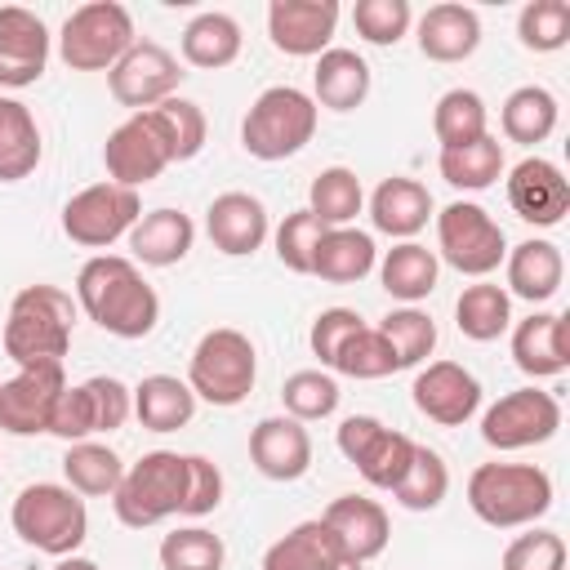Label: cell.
Returning a JSON list of instances; mask_svg holds the SVG:
<instances>
[{"label": "cell", "mask_w": 570, "mask_h": 570, "mask_svg": "<svg viewBox=\"0 0 570 570\" xmlns=\"http://www.w3.org/2000/svg\"><path fill=\"white\" fill-rule=\"evenodd\" d=\"M223 539L205 525H183L160 539V566L165 570H223Z\"/></svg>", "instance_id": "cell-47"}, {"label": "cell", "mask_w": 570, "mask_h": 570, "mask_svg": "<svg viewBox=\"0 0 570 570\" xmlns=\"http://www.w3.org/2000/svg\"><path fill=\"white\" fill-rule=\"evenodd\" d=\"M45 62H49V27L31 9L4 4L0 9V85L27 89L45 76Z\"/></svg>", "instance_id": "cell-20"}, {"label": "cell", "mask_w": 570, "mask_h": 570, "mask_svg": "<svg viewBox=\"0 0 570 570\" xmlns=\"http://www.w3.org/2000/svg\"><path fill=\"white\" fill-rule=\"evenodd\" d=\"M432 218V191L419 183V178H405V174H392L374 187L370 196V223L374 232L383 236H396V240H410L414 232H423Z\"/></svg>", "instance_id": "cell-25"}, {"label": "cell", "mask_w": 570, "mask_h": 570, "mask_svg": "<svg viewBox=\"0 0 570 570\" xmlns=\"http://www.w3.org/2000/svg\"><path fill=\"white\" fill-rule=\"evenodd\" d=\"M338 27L334 0H272L267 4V36L289 58H321Z\"/></svg>", "instance_id": "cell-18"}, {"label": "cell", "mask_w": 570, "mask_h": 570, "mask_svg": "<svg viewBox=\"0 0 570 570\" xmlns=\"http://www.w3.org/2000/svg\"><path fill=\"white\" fill-rule=\"evenodd\" d=\"M414 410L441 428H463L481 410V383L459 361H428L410 383Z\"/></svg>", "instance_id": "cell-16"}, {"label": "cell", "mask_w": 570, "mask_h": 570, "mask_svg": "<svg viewBox=\"0 0 570 570\" xmlns=\"http://www.w3.org/2000/svg\"><path fill=\"white\" fill-rule=\"evenodd\" d=\"M178 80H183L178 58L165 45H156V40H134L129 53L107 71L111 98L120 107H134V111H147V107L174 98Z\"/></svg>", "instance_id": "cell-15"}, {"label": "cell", "mask_w": 570, "mask_h": 570, "mask_svg": "<svg viewBox=\"0 0 570 570\" xmlns=\"http://www.w3.org/2000/svg\"><path fill=\"white\" fill-rule=\"evenodd\" d=\"M508 205L517 218H525L534 227H557L570 209V183L552 160L525 156L508 174Z\"/></svg>", "instance_id": "cell-19"}, {"label": "cell", "mask_w": 570, "mask_h": 570, "mask_svg": "<svg viewBox=\"0 0 570 570\" xmlns=\"http://www.w3.org/2000/svg\"><path fill=\"white\" fill-rule=\"evenodd\" d=\"M436 276H441V263L428 245L419 240H401L392 245L383 258H379V281L392 298H401L405 307H414L419 298H428L436 289Z\"/></svg>", "instance_id": "cell-33"}, {"label": "cell", "mask_w": 570, "mask_h": 570, "mask_svg": "<svg viewBox=\"0 0 570 570\" xmlns=\"http://www.w3.org/2000/svg\"><path fill=\"white\" fill-rule=\"evenodd\" d=\"M503 570H566V539L557 530H530L517 534L503 548Z\"/></svg>", "instance_id": "cell-51"}, {"label": "cell", "mask_w": 570, "mask_h": 570, "mask_svg": "<svg viewBox=\"0 0 570 570\" xmlns=\"http://www.w3.org/2000/svg\"><path fill=\"white\" fill-rule=\"evenodd\" d=\"M432 134H436L441 147H463L472 138L490 134L485 129V102H481V94L476 89H445L436 98V111H432Z\"/></svg>", "instance_id": "cell-43"}, {"label": "cell", "mask_w": 570, "mask_h": 570, "mask_svg": "<svg viewBox=\"0 0 570 570\" xmlns=\"http://www.w3.org/2000/svg\"><path fill=\"white\" fill-rule=\"evenodd\" d=\"M321 521L330 525V534L338 539V548H343V557L347 561H374L383 548H387V539H392V521H387V512H383V503L379 499H365V494H338L325 512H321Z\"/></svg>", "instance_id": "cell-21"}, {"label": "cell", "mask_w": 570, "mask_h": 570, "mask_svg": "<svg viewBox=\"0 0 570 570\" xmlns=\"http://www.w3.org/2000/svg\"><path fill=\"white\" fill-rule=\"evenodd\" d=\"M134 45V18L116 0H94L67 13L58 31V53L71 71H111Z\"/></svg>", "instance_id": "cell-8"}, {"label": "cell", "mask_w": 570, "mask_h": 570, "mask_svg": "<svg viewBox=\"0 0 570 570\" xmlns=\"http://www.w3.org/2000/svg\"><path fill=\"white\" fill-rule=\"evenodd\" d=\"M129 414H134V392L111 374H94L76 387H62L53 419H49V432L62 436L67 445H76V441H89L98 432L125 428Z\"/></svg>", "instance_id": "cell-10"}, {"label": "cell", "mask_w": 570, "mask_h": 570, "mask_svg": "<svg viewBox=\"0 0 570 570\" xmlns=\"http://www.w3.org/2000/svg\"><path fill=\"white\" fill-rule=\"evenodd\" d=\"M102 165H107V183L116 187H129L138 191L142 183L160 178L174 156H169V142L160 134V125L151 120V111H134L129 120H120L107 142H102Z\"/></svg>", "instance_id": "cell-14"}, {"label": "cell", "mask_w": 570, "mask_h": 570, "mask_svg": "<svg viewBox=\"0 0 570 570\" xmlns=\"http://www.w3.org/2000/svg\"><path fill=\"white\" fill-rule=\"evenodd\" d=\"M454 325L472 343H494L512 325V294L503 285H490V281L468 285L454 303Z\"/></svg>", "instance_id": "cell-37"}, {"label": "cell", "mask_w": 570, "mask_h": 570, "mask_svg": "<svg viewBox=\"0 0 570 570\" xmlns=\"http://www.w3.org/2000/svg\"><path fill=\"white\" fill-rule=\"evenodd\" d=\"M468 508L494 525H534L552 508V476L539 463H481L468 476Z\"/></svg>", "instance_id": "cell-3"}, {"label": "cell", "mask_w": 570, "mask_h": 570, "mask_svg": "<svg viewBox=\"0 0 570 570\" xmlns=\"http://www.w3.org/2000/svg\"><path fill=\"white\" fill-rule=\"evenodd\" d=\"M240 53V22L223 9H205L183 27V62L218 71Z\"/></svg>", "instance_id": "cell-35"}, {"label": "cell", "mask_w": 570, "mask_h": 570, "mask_svg": "<svg viewBox=\"0 0 570 570\" xmlns=\"http://www.w3.org/2000/svg\"><path fill=\"white\" fill-rule=\"evenodd\" d=\"M481 45V18L468 4H432L419 18V53L432 62H463Z\"/></svg>", "instance_id": "cell-26"}, {"label": "cell", "mask_w": 570, "mask_h": 570, "mask_svg": "<svg viewBox=\"0 0 570 570\" xmlns=\"http://www.w3.org/2000/svg\"><path fill=\"white\" fill-rule=\"evenodd\" d=\"M316 116H321V107L312 102V94H303L294 85H272L249 102V111L240 120V147L254 160L298 156L316 134Z\"/></svg>", "instance_id": "cell-5"}, {"label": "cell", "mask_w": 570, "mask_h": 570, "mask_svg": "<svg viewBox=\"0 0 570 570\" xmlns=\"http://www.w3.org/2000/svg\"><path fill=\"white\" fill-rule=\"evenodd\" d=\"M334 374H347V379H387V374H396V356H392L387 338L374 325H361L343 343V352L334 356Z\"/></svg>", "instance_id": "cell-48"}, {"label": "cell", "mask_w": 570, "mask_h": 570, "mask_svg": "<svg viewBox=\"0 0 570 570\" xmlns=\"http://www.w3.org/2000/svg\"><path fill=\"white\" fill-rule=\"evenodd\" d=\"M512 361L530 379H557L570 365V325L561 312H530L512 330Z\"/></svg>", "instance_id": "cell-24"}, {"label": "cell", "mask_w": 570, "mask_h": 570, "mask_svg": "<svg viewBox=\"0 0 570 570\" xmlns=\"http://www.w3.org/2000/svg\"><path fill=\"white\" fill-rule=\"evenodd\" d=\"M254 379H258V356H254L249 334H240L232 325H218V330L200 334V343L191 347L187 387H191L196 401L232 410L254 392Z\"/></svg>", "instance_id": "cell-7"}, {"label": "cell", "mask_w": 570, "mask_h": 570, "mask_svg": "<svg viewBox=\"0 0 570 570\" xmlns=\"http://www.w3.org/2000/svg\"><path fill=\"white\" fill-rule=\"evenodd\" d=\"M249 459L267 481H298L312 468V436L289 414L258 419L249 432Z\"/></svg>", "instance_id": "cell-22"}, {"label": "cell", "mask_w": 570, "mask_h": 570, "mask_svg": "<svg viewBox=\"0 0 570 570\" xmlns=\"http://www.w3.org/2000/svg\"><path fill=\"white\" fill-rule=\"evenodd\" d=\"M142 218V200L129 187L116 183H94L85 191H76L62 205V232L85 245V249H107L120 236H129V227Z\"/></svg>", "instance_id": "cell-11"}, {"label": "cell", "mask_w": 570, "mask_h": 570, "mask_svg": "<svg viewBox=\"0 0 570 570\" xmlns=\"http://www.w3.org/2000/svg\"><path fill=\"white\" fill-rule=\"evenodd\" d=\"M557 428H561V405L543 387H517L481 414V441L490 450H503V454L525 450V445H543L548 436H557Z\"/></svg>", "instance_id": "cell-13"}, {"label": "cell", "mask_w": 570, "mask_h": 570, "mask_svg": "<svg viewBox=\"0 0 570 570\" xmlns=\"http://www.w3.org/2000/svg\"><path fill=\"white\" fill-rule=\"evenodd\" d=\"M361 325H365V321H361L352 307H325V312L312 321V330H307V343H312V352L321 356V365L334 370V356L343 352V343H347Z\"/></svg>", "instance_id": "cell-52"}, {"label": "cell", "mask_w": 570, "mask_h": 570, "mask_svg": "<svg viewBox=\"0 0 570 570\" xmlns=\"http://www.w3.org/2000/svg\"><path fill=\"white\" fill-rule=\"evenodd\" d=\"M436 249L459 276H490L508 258V236L476 200H450L436 214Z\"/></svg>", "instance_id": "cell-9"}, {"label": "cell", "mask_w": 570, "mask_h": 570, "mask_svg": "<svg viewBox=\"0 0 570 570\" xmlns=\"http://www.w3.org/2000/svg\"><path fill=\"white\" fill-rule=\"evenodd\" d=\"M53 570H98V561H89V557H76V552H71V557H58V566H53Z\"/></svg>", "instance_id": "cell-54"}, {"label": "cell", "mask_w": 570, "mask_h": 570, "mask_svg": "<svg viewBox=\"0 0 570 570\" xmlns=\"http://www.w3.org/2000/svg\"><path fill=\"white\" fill-rule=\"evenodd\" d=\"M374 267H379V249H374V236H370V232H356V227H325V236L316 240L312 276H321V281H330V285L365 281Z\"/></svg>", "instance_id": "cell-27"}, {"label": "cell", "mask_w": 570, "mask_h": 570, "mask_svg": "<svg viewBox=\"0 0 570 570\" xmlns=\"http://www.w3.org/2000/svg\"><path fill=\"white\" fill-rule=\"evenodd\" d=\"M499 125H503V138H508V142L534 147V142H543V138L557 129V98H552L543 85H521V89H512V94L503 98Z\"/></svg>", "instance_id": "cell-39"}, {"label": "cell", "mask_w": 570, "mask_h": 570, "mask_svg": "<svg viewBox=\"0 0 570 570\" xmlns=\"http://www.w3.org/2000/svg\"><path fill=\"white\" fill-rule=\"evenodd\" d=\"M338 383L334 374L325 370H294L281 387V401H285V414L298 419V423H316V419H330L338 410Z\"/></svg>", "instance_id": "cell-44"}, {"label": "cell", "mask_w": 570, "mask_h": 570, "mask_svg": "<svg viewBox=\"0 0 570 570\" xmlns=\"http://www.w3.org/2000/svg\"><path fill=\"white\" fill-rule=\"evenodd\" d=\"M374 330L387 338V347H392V356H396V370L423 365V361L432 356V347H436V321H432L428 312H419V307H396V312H387L383 325H374Z\"/></svg>", "instance_id": "cell-42"}, {"label": "cell", "mask_w": 570, "mask_h": 570, "mask_svg": "<svg viewBox=\"0 0 570 570\" xmlns=\"http://www.w3.org/2000/svg\"><path fill=\"white\" fill-rule=\"evenodd\" d=\"M183 499H187V454L147 450L138 463L125 468V476L111 494V508H116L120 525L147 530V525L183 512Z\"/></svg>", "instance_id": "cell-6"}, {"label": "cell", "mask_w": 570, "mask_h": 570, "mask_svg": "<svg viewBox=\"0 0 570 570\" xmlns=\"http://www.w3.org/2000/svg\"><path fill=\"white\" fill-rule=\"evenodd\" d=\"M147 111H151V120L160 125L174 165L200 156V147H205V111H200L196 102H187V98L174 94V98H165V102H156V107H147Z\"/></svg>", "instance_id": "cell-45"}, {"label": "cell", "mask_w": 570, "mask_h": 570, "mask_svg": "<svg viewBox=\"0 0 570 570\" xmlns=\"http://www.w3.org/2000/svg\"><path fill=\"white\" fill-rule=\"evenodd\" d=\"M321 236H325V223L312 209L285 214V223L276 227V258H281V267H289L298 276H312V254H316Z\"/></svg>", "instance_id": "cell-49"}, {"label": "cell", "mask_w": 570, "mask_h": 570, "mask_svg": "<svg viewBox=\"0 0 570 570\" xmlns=\"http://www.w3.org/2000/svg\"><path fill=\"white\" fill-rule=\"evenodd\" d=\"M9 521H13V534L27 548L49 552V557H71L89 534L85 499L71 485H58V481L22 485L13 508H9Z\"/></svg>", "instance_id": "cell-4"}, {"label": "cell", "mask_w": 570, "mask_h": 570, "mask_svg": "<svg viewBox=\"0 0 570 570\" xmlns=\"http://www.w3.org/2000/svg\"><path fill=\"white\" fill-rule=\"evenodd\" d=\"M223 503V472L205 454H187V499L183 517H209Z\"/></svg>", "instance_id": "cell-53"}, {"label": "cell", "mask_w": 570, "mask_h": 570, "mask_svg": "<svg viewBox=\"0 0 570 570\" xmlns=\"http://www.w3.org/2000/svg\"><path fill=\"white\" fill-rule=\"evenodd\" d=\"M76 307L116 338H147L160 321V298L120 254H94L76 272Z\"/></svg>", "instance_id": "cell-1"}, {"label": "cell", "mask_w": 570, "mask_h": 570, "mask_svg": "<svg viewBox=\"0 0 570 570\" xmlns=\"http://www.w3.org/2000/svg\"><path fill=\"white\" fill-rule=\"evenodd\" d=\"M410 0H356L352 9V27L365 45H396L410 31Z\"/></svg>", "instance_id": "cell-50"}, {"label": "cell", "mask_w": 570, "mask_h": 570, "mask_svg": "<svg viewBox=\"0 0 570 570\" xmlns=\"http://www.w3.org/2000/svg\"><path fill=\"white\" fill-rule=\"evenodd\" d=\"M62 476H67V485L76 494H89V499H102L107 494L111 499L116 485H120V476H125V463L102 441H76L62 454Z\"/></svg>", "instance_id": "cell-38"}, {"label": "cell", "mask_w": 570, "mask_h": 570, "mask_svg": "<svg viewBox=\"0 0 570 570\" xmlns=\"http://www.w3.org/2000/svg\"><path fill=\"white\" fill-rule=\"evenodd\" d=\"M445 494H450V468H445V459L436 450H428V445H414L410 468L396 481L392 499L401 508H410V512H432V508H441Z\"/></svg>", "instance_id": "cell-41"}, {"label": "cell", "mask_w": 570, "mask_h": 570, "mask_svg": "<svg viewBox=\"0 0 570 570\" xmlns=\"http://www.w3.org/2000/svg\"><path fill=\"white\" fill-rule=\"evenodd\" d=\"M191 240H196V227H191V218L183 209H151V214H142L129 227V249L147 267H174V263H183L187 249H191Z\"/></svg>", "instance_id": "cell-29"}, {"label": "cell", "mask_w": 570, "mask_h": 570, "mask_svg": "<svg viewBox=\"0 0 570 570\" xmlns=\"http://www.w3.org/2000/svg\"><path fill=\"white\" fill-rule=\"evenodd\" d=\"M134 392V414L147 432H178L191 423L196 414V396L187 387V379H174V374H147Z\"/></svg>", "instance_id": "cell-32"}, {"label": "cell", "mask_w": 570, "mask_h": 570, "mask_svg": "<svg viewBox=\"0 0 570 570\" xmlns=\"http://www.w3.org/2000/svg\"><path fill=\"white\" fill-rule=\"evenodd\" d=\"M365 205V191H361V178L347 169V165H330L312 178L307 187V209L325 223V227H347Z\"/></svg>", "instance_id": "cell-40"}, {"label": "cell", "mask_w": 570, "mask_h": 570, "mask_svg": "<svg viewBox=\"0 0 570 570\" xmlns=\"http://www.w3.org/2000/svg\"><path fill=\"white\" fill-rule=\"evenodd\" d=\"M205 232H209V240H214L218 254L245 258V254H254L267 240L272 223H267V209H263L258 196H249V191H223L205 209Z\"/></svg>", "instance_id": "cell-23"}, {"label": "cell", "mask_w": 570, "mask_h": 570, "mask_svg": "<svg viewBox=\"0 0 570 570\" xmlns=\"http://www.w3.org/2000/svg\"><path fill=\"white\" fill-rule=\"evenodd\" d=\"M508 294L525 298V303H548L557 289H561V276H566V258H561V245L552 240H521L508 249Z\"/></svg>", "instance_id": "cell-28"}, {"label": "cell", "mask_w": 570, "mask_h": 570, "mask_svg": "<svg viewBox=\"0 0 570 570\" xmlns=\"http://www.w3.org/2000/svg\"><path fill=\"white\" fill-rule=\"evenodd\" d=\"M40 125L27 102L0 98V183H22L40 165Z\"/></svg>", "instance_id": "cell-34"}, {"label": "cell", "mask_w": 570, "mask_h": 570, "mask_svg": "<svg viewBox=\"0 0 570 570\" xmlns=\"http://www.w3.org/2000/svg\"><path fill=\"white\" fill-rule=\"evenodd\" d=\"M436 169L459 191H485V187H494L503 178V142L494 134H481V138H472L463 147H441Z\"/></svg>", "instance_id": "cell-36"}, {"label": "cell", "mask_w": 570, "mask_h": 570, "mask_svg": "<svg viewBox=\"0 0 570 570\" xmlns=\"http://www.w3.org/2000/svg\"><path fill=\"white\" fill-rule=\"evenodd\" d=\"M338 570H365V566H361V561H343Z\"/></svg>", "instance_id": "cell-55"}, {"label": "cell", "mask_w": 570, "mask_h": 570, "mask_svg": "<svg viewBox=\"0 0 570 570\" xmlns=\"http://www.w3.org/2000/svg\"><path fill=\"white\" fill-rule=\"evenodd\" d=\"M517 36L530 53H557L570 40V4L566 0H530L517 13Z\"/></svg>", "instance_id": "cell-46"}, {"label": "cell", "mask_w": 570, "mask_h": 570, "mask_svg": "<svg viewBox=\"0 0 570 570\" xmlns=\"http://www.w3.org/2000/svg\"><path fill=\"white\" fill-rule=\"evenodd\" d=\"M347 557L338 548V539L330 534V525L316 521H298L289 534H281L267 552H263V570H338Z\"/></svg>", "instance_id": "cell-31"}, {"label": "cell", "mask_w": 570, "mask_h": 570, "mask_svg": "<svg viewBox=\"0 0 570 570\" xmlns=\"http://www.w3.org/2000/svg\"><path fill=\"white\" fill-rule=\"evenodd\" d=\"M71 325H76V303L58 285H27L9 303L4 321V356L27 370V365H62L71 347Z\"/></svg>", "instance_id": "cell-2"}, {"label": "cell", "mask_w": 570, "mask_h": 570, "mask_svg": "<svg viewBox=\"0 0 570 570\" xmlns=\"http://www.w3.org/2000/svg\"><path fill=\"white\" fill-rule=\"evenodd\" d=\"M62 387H67L62 365H27V370H18L13 379L0 383V428L9 436L49 432V419H53V405H58Z\"/></svg>", "instance_id": "cell-17"}, {"label": "cell", "mask_w": 570, "mask_h": 570, "mask_svg": "<svg viewBox=\"0 0 570 570\" xmlns=\"http://www.w3.org/2000/svg\"><path fill=\"white\" fill-rule=\"evenodd\" d=\"M338 454L365 476V485L374 490H396V481L410 468L414 441L405 432H392L387 423H379L374 414H352L338 423Z\"/></svg>", "instance_id": "cell-12"}, {"label": "cell", "mask_w": 570, "mask_h": 570, "mask_svg": "<svg viewBox=\"0 0 570 570\" xmlns=\"http://www.w3.org/2000/svg\"><path fill=\"white\" fill-rule=\"evenodd\" d=\"M370 94V67L356 49H325L312 71V102L330 111H352Z\"/></svg>", "instance_id": "cell-30"}]
</instances>
